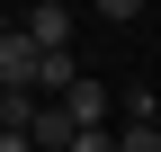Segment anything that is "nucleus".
Masks as SVG:
<instances>
[{
	"label": "nucleus",
	"mask_w": 161,
	"mask_h": 152,
	"mask_svg": "<svg viewBox=\"0 0 161 152\" xmlns=\"http://www.w3.org/2000/svg\"><path fill=\"white\" fill-rule=\"evenodd\" d=\"M0 152H36V143H27V134H0Z\"/></svg>",
	"instance_id": "6"
},
{
	"label": "nucleus",
	"mask_w": 161,
	"mask_h": 152,
	"mask_svg": "<svg viewBox=\"0 0 161 152\" xmlns=\"http://www.w3.org/2000/svg\"><path fill=\"white\" fill-rule=\"evenodd\" d=\"M108 99H116L108 81H80V90H72L63 107H72V125H80V134H98V125H108Z\"/></svg>",
	"instance_id": "3"
},
{
	"label": "nucleus",
	"mask_w": 161,
	"mask_h": 152,
	"mask_svg": "<svg viewBox=\"0 0 161 152\" xmlns=\"http://www.w3.org/2000/svg\"><path fill=\"white\" fill-rule=\"evenodd\" d=\"M9 36H18V18H9V9H0V45H9Z\"/></svg>",
	"instance_id": "7"
},
{
	"label": "nucleus",
	"mask_w": 161,
	"mask_h": 152,
	"mask_svg": "<svg viewBox=\"0 0 161 152\" xmlns=\"http://www.w3.org/2000/svg\"><path fill=\"white\" fill-rule=\"evenodd\" d=\"M18 27H27L45 54H72V9H63V0H36V9L18 18Z\"/></svg>",
	"instance_id": "2"
},
{
	"label": "nucleus",
	"mask_w": 161,
	"mask_h": 152,
	"mask_svg": "<svg viewBox=\"0 0 161 152\" xmlns=\"http://www.w3.org/2000/svg\"><path fill=\"white\" fill-rule=\"evenodd\" d=\"M72 152H116V134H108V125H98V134H80Z\"/></svg>",
	"instance_id": "5"
},
{
	"label": "nucleus",
	"mask_w": 161,
	"mask_h": 152,
	"mask_svg": "<svg viewBox=\"0 0 161 152\" xmlns=\"http://www.w3.org/2000/svg\"><path fill=\"white\" fill-rule=\"evenodd\" d=\"M152 125H161V117H152Z\"/></svg>",
	"instance_id": "8"
},
{
	"label": "nucleus",
	"mask_w": 161,
	"mask_h": 152,
	"mask_svg": "<svg viewBox=\"0 0 161 152\" xmlns=\"http://www.w3.org/2000/svg\"><path fill=\"white\" fill-rule=\"evenodd\" d=\"M36 72H45V45L18 27L9 45H0V90H36Z\"/></svg>",
	"instance_id": "1"
},
{
	"label": "nucleus",
	"mask_w": 161,
	"mask_h": 152,
	"mask_svg": "<svg viewBox=\"0 0 161 152\" xmlns=\"http://www.w3.org/2000/svg\"><path fill=\"white\" fill-rule=\"evenodd\" d=\"M116 152H161V125H125V134H116Z\"/></svg>",
	"instance_id": "4"
}]
</instances>
